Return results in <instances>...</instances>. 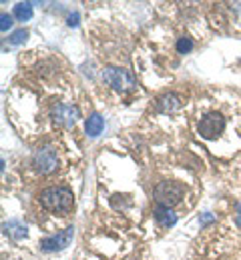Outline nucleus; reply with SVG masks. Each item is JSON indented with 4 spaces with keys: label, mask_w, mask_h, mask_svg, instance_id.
Segmentation results:
<instances>
[{
    "label": "nucleus",
    "mask_w": 241,
    "mask_h": 260,
    "mask_svg": "<svg viewBox=\"0 0 241 260\" xmlns=\"http://www.w3.org/2000/svg\"><path fill=\"white\" fill-rule=\"evenodd\" d=\"M38 200L50 212H69L72 208V192L65 186H50L42 190Z\"/></svg>",
    "instance_id": "f257e3e1"
},
{
    "label": "nucleus",
    "mask_w": 241,
    "mask_h": 260,
    "mask_svg": "<svg viewBox=\"0 0 241 260\" xmlns=\"http://www.w3.org/2000/svg\"><path fill=\"white\" fill-rule=\"evenodd\" d=\"M103 80L117 92H131L137 88L135 76L129 70L119 68V66H106L103 70Z\"/></svg>",
    "instance_id": "f03ea898"
},
{
    "label": "nucleus",
    "mask_w": 241,
    "mask_h": 260,
    "mask_svg": "<svg viewBox=\"0 0 241 260\" xmlns=\"http://www.w3.org/2000/svg\"><path fill=\"white\" fill-rule=\"evenodd\" d=\"M155 200L159 202V206H165V208H171L175 204H179L185 196V186L177 180H163L155 186L153 190Z\"/></svg>",
    "instance_id": "7ed1b4c3"
},
{
    "label": "nucleus",
    "mask_w": 241,
    "mask_h": 260,
    "mask_svg": "<svg viewBox=\"0 0 241 260\" xmlns=\"http://www.w3.org/2000/svg\"><path fill=\"white\" fill-rule=\"evenodd\" d=\"M33 166H35L36 172L40 174H50L57 170L59 166V156H57V150L52 146H42L38 148L35 154H33Z\"/></svg>",
    "instance_id": "20e7f679"
},
{
    "label": "nucleus",
    "mask_w": 241,
    "mask_h": 260,
    "mask_svg": "<svg viewBox=\"0 0 241 260\" xmlns=\"http://www.w3.org/2000/svg\"><path fill=\"white\" fill-rule=\"evenodd\" d=\"M225 128V118L219 114V112H209L201 118L199 122V134L205 138V140H213L217 138Z\"/></svg>",
    "instance_id": "39448f33"
},
{
    "label": "nucleus",
    "mask_w": 241,
    "mask_h": 260,
    "mask_svg": "<svg viewBox=\"0 0 241 260\" xmlns=\"http://www.w3.org/2000/svg\"><path fill=\"white\" fill-rule=\"evenodd\" d=\"M50 116H52V120L57 124H61L65 128H72L76 124V120L81 118V112L72 104H57V106H52Z\"/></svg>",
    "instance_id": "423d86ee"
},
{
    "label": "nucleus",
    "mask_w": 241,
    "mask_h": 260,
    "mask_svg": "<svg viewBox=\"0 0 241 260\" xmlns=\"http://www.w3.org/2000/svg\"><path fill=\"white\" fill-rule=\"evenodd\" d=\"M72 236H74V228L72 226L65 228L61 234H55V236H46V238H42V240H40V250H44V252L65 250V248L70 244Z\"/></svg>",
    "instance_id": "0eeeda50"
},
{
    "label": "nucleus",
    "mask_w": 241,
    "mask_h": 260,
    "mask_svg": "<svg viewBox=\"0 0 241 260\" xmlns=\"http://www.w3.org/2000/svg\"><path fill=\"white\" fill-rule=\"evenodd\" d=\"M181 108V100L177 94H163V96L157 100V110L159 112H165V114H169V112H175V110H179Z\"/></svg>",
    "instance_id": "6e6552de"
},
{
    "label": "nucleus",
    "mask_w": 241,
    "mask_h": 260,
    "mask_svg": "<svg viewBox=\"0 0 241 260\" xmlns=\"http://www.w3.org/2000/svg\"><path fill=\"white\" fill-rule=\"evenodd\" d=\"M104 128V118L99 114V112H93L89 118H87V122H85V130H87V134L91 136V138H97Z\"/></svg>",
    "instance_id": "1a4fd4ad"
},
{
    "label": "nucleus",
    "mask_w": 241,
    "mask_h": 260,
    "mask_svg": "<svg viewBox=\"0 0 241 260\" xmlns=\"http://www.w3.org/2000/svg\"><path fill=\"white\" fill-rule=\"evenodd\" d=\"M2 228H4V232H6L10 238H14V240H22V238H26V234H29L26 224H22V222H18V220H8V222L2 224Z\"/></svg>",
    "instance_id": "9d476101"
},
{
    "label": "nucleus",
    "mask_w": 241,
    "mask_h": 260,
    "mask_svg": "<svg viewBox=\"0 0 241 260\" xmlns=\"http://www.w3.org/2000/svg\"><path fill=\"white\" fill-rule=\"evenodd\" d=\"M155 220L161 224V226H173L177 222V214L173 212L171 208H165V206H159L155 208Z\"/></svg>",
    "instance_id": "9b49d317"
},
{
    "label": "nucleus",
    "mask_w": 241,
    "mask_h": 260,
    "mask_svg": "<svg viewBox=\"0 0 241 260\" xmlns=\"http://www.w3.org/2000/svg\"><path fill=\"white\" fill-rule=\"evenodd\" d=\"M14 18L20 22H26L33 18V4L31 2H18L14 6Z\"/></svg>",
    "instance_id": "f8f14e48"
},
{
    "label": "nucleus",
    "mask_w": 241,
    "mask_h": 260,
    "mask_svg": "<svg viewBox=\"0 0 241 260\" xmlns=\"http://www.w3.org/2000/svg\"><path fill=\"white\" fill-rule=\"evenodd\" d=\"M177 50L181 52V54H187V52H191L193 50V40L191 38H179L177 40Z\"/></svg>",
    "instance_id": "ddd939ff"
},
{
    "label": "nucleus",
    "mask_w": 241,
    "mask_h": 260,
    "mask_svg": "<svg viewBox=\"0 0 241 260\" xmlns=\"http://www.w3.org/2000/svg\"><path fill=\"white\" fill-rule=\"evenodd\" d=\"M29 38V30H24V28H20V30H16V32L10 34V44H22L24 40Z\"/></svg>",
    "instance_id": "4468645a"
},
{
    "label": "nucleus",
    "mask_w": 241,
    "mask_h": 260,
    "mask_svg": "<svg viewBox=\"0 0 241 260\" xmlns=\"http://www.w3.org/2000/svg\"><path fill=\"white\" fill-rule=\"evenodd\" d=\"M12 24H14V22H12V16L4 12V14L0 16V30H2V32H6L8 28H12Z\"/></svg>",
    "instance_id": "2eb2a0df"
},
{
    "label": "nucleus",
    "mask_w": 241,
    "mask_h": 260,
    "mask_svg": "<svg viewBox=\"0 0 241 260\" xmlns=\"http://www.w3.org/2000/svg\"><path fill=\"white\" fill-rule=\"evenodd\" d=\"M69 26H78V12H74V14H70L69 16Z\"/></svg>",
    "instance_id": "dca6fc26"
},
{
    "label": "nucleus",
    "mask_w": 241,
    "mask_h": 260,
    "mask_svg": "<svg viewBox=\"0 0 241 260\" xmlns=\"http://www.w3.org/2000/svg\"><path fill=\"white\" fill-rule=\"evenodd\" d=\"M199 222H201V224H209V222H213V214H203V216L199 218Z\"/></svg>",
    "instance_id": "f3484780"
},
{
    "label": "nucleus",
    "mask_w": 241,
    "mask_h": 260,
    "mask_svg": "<svg viewBox=\"0 0 241 260\" xmlns=\"http://www.w3.org/2000/svg\"><path fill=\"white\" fill-rule=\"evenodd\" d=\"M235 222H237V226H241V214L237 216V218H235Z\"/></svg>",
    "instance_id": "a211bd4d"
}]
</instances>
